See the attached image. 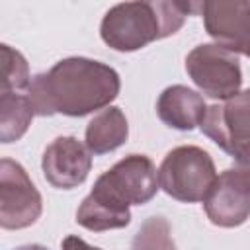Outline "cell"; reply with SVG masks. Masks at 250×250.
Listing matches in <instances>:
<instances>
[{"label":"cell","instance_id":"52a82bcc","mask_svg":"<svg viewBox=\"0 0 250 250\" xmlns=\"http://www.w3.org/2000/svg\"><path fill=\"white\" fill-rule=\"evenodd\" d=\"M221 150L234 156L250 146V88L207 107L199 125Z\"/></svg>","mask_w":250,"mask_h":250},{"label":"cell","instance_id":"5bb4252c","mask_svg":"<svg viewBox=\"0 0 250 250\" xmlns=\"http://www.w3.org/2000/svg\"><path fill=\"white\" fill-rule=\"evenodd\" d=\"M33 107L25 94L0 92V141L4 145L20 141L33 119Z\"/></svg>","mask_w":250,"mask_h":250},{"label":"cell","instance_id":"5b68a950","mask_svg":"<svg viewBox=\"0 0 250 250\" xmlns=\"http://www.w3.org/2000/svg\"><path fill=\"white\" fill-rule=\"evenodd\" d=\"M158 172L152 160L145 154H129L104 172L94 189L109 195L121 205H145L158 191Z\"/></svg>","mask_w":250,"mask_h":250},{"label":"cell","instance_id":"2e32d148","mask_svg":"<svg viewBox=\"0 0 250 250\" xmlns=\"http://www.w3.org/2000/svg\"><path fill=\"white\" fill-rule=\"evenodd\" d=\"M2 82H0V92H21L29 88L31 76H29V66L23 55L10 45H2Z\"/></svg>","mask_w":250,"mask_h":250},{"label":"cell","instance_id":"8992f818","mask_svg":"<svg viewBox=\"0 0 250 250\" xmlns=\"http://www.w3.org/2000/svg\"><path fill=\"white\" fill-rule=\"evenodd\" d=\"M43 211L41 193L29 180L25 168L12 160H0V227L18 230L31 227Z\"/></svg>","mask_w":250,"mask_h":250},{"label":"cell","instance_id":"7c38bea8","mask_svg":"<svg viewBox=\"0 0 250 250\" xmlns=\"http://www.w3.org/2000/svg\"><path fill=\"white\" fill-rule=\"evenodd\" d=\"M76 223L94 232L123 229L131 223V211L127 205H121L109 195L92 188L76 211Z\"/></svg>","mask_w":250,"mask_h":250},{"label":"cell","instance_id":"ac0fdd59","mask_svg":"<svg viewBox=\"0 0 250 250\" xmlns=\"http://www.w3.org/2000/svg\"><path fill=\"white\" fill-rule=\"evenodd\" d=\"M62 250H102V248L92 246V244H88L86 240H82L78 236H66L62 240Z\"/></svg>","mask_w":250,"mask_h":250},{"label":"cell","instance_id":"3957f363","mask_svg":"<svg viewBox=\"0 0 250 250\" xmlns=\"http://www.w3.org/2000/svg\"><path fill=\"white\" fill-rule=\"evenodd\" d=\"M215 180L217 170L213 158L207 150L193 145L172 148L158 168L160 188L182 203L203 201Z\"/></svg>","mask_w":250,"mask_h":250},{"label":"cell","instance_id":"ba28073f","mask_svg":"<svg viewBox=\"0 0 250 250\" xmlns=\"http://www.w3.org/2000/svg\"><path fill=\"white\" fill-rule=\"evenodd\" d=\"M205 31L217 45L250 57V0L199 2Z\"/></svg>","mask_w":250,"mask_h":250},{"label":"cell","instance_id":"4fadbf2b","mask_svg":"<svg viewBox=\"0 0 250 250\" xmlns=\"http://www.w3.org/2000/svg\"><path fill=\"white\" fill-rule=\"evenodd\" d=\"M127 137H129L127 117L115 105L102 109L86 125V146L96 156L119 148L127 141Z\"/></svg>","mask_w":250,"mask_h":250},{"label":"cell","instance_id":"9a60e30c","mask_svg":"<svg viewBox=\"0 0 250 250\" xmlns=\"http://www.w3.org/2000/svg\"><path fill=\"white\" fill-rule=\"evenodd\" d=\"M131 250H176L170 223L164 217H148L133 236Z\"/></svg>","mask_w":250,"mask_h":250},{"label":"cell","instance_id":"7a4b0ae2","mask_svg":"<svg viewBox=\"0 0 250 250\" xmlns=\"http://www.w3.org/2000/svg\"><path fill=\"white\" fill-rule=\"evenodd\" d=\"M199 10V2H123L109 8L100 23L102 41L113 51L131 53L152 41L174 35L189 12Z\"/></svg>","mask_w":250,"mask_h":250},{"label":"cell","instance_id":"30bf717a","mask_svg":"<svg viewBox=\"0 0 250 250\" xmlns=\"http://www.w3.org/2000/svg\"><path fill=\"white\" fill-rule=\"evenodd\" d=\"M92 168V152L76 137H57L41 158L45 180L57 189H72L84 184Z\"/></svg>","mask_w":250,"mask_h":250},{"label":"cell","instance_id":"8fae6325","mask_svg":"<svg viewBox=\"0 0 250 250\" xmlns=\"http://www.w3.org/2000/svg\"><path fill=\"white\" fill-rule=\"evenodd\" d=\"M207 111V104L195 90L174 84L162 90L156 102V113L160 121L178 131H191L201 125Z\"/></svg>","mask_w":250,"mask_h":250},{"label":"cell","instance_id":"d6986e66","mask_svg":"<svg viewBox=\"0 0 250 250\" xmlns=\"http://www.w3.org/2000/svg\"><path fill=\"white\" fill-rule=\"evenodd\" d=\"M12 250H49V248L41 246V244H23V246H18V248H12Z\"/></svg>","mask_w":250,"mask_h":250},{"label":"cell","instance_id":"e0dca14e","mask_svg":"<svg viewBox=\"0 0 250 250\" xmlns=\"http://www.w3.org/2000/svg\"><path fill=\"white\" fill-rule=\"evenodd\" d=\"M232 158H234L232 170H236V172L250 184V146L244 148V150H240V152H236Z\"/></svg>","mask_w":250,"mask_h":250},{"label":"cell","instance_id":"6da1fadb","mask_svg":"<svg viewBox=\"0 0 250 250\" xmlns=\"http://www.w3.org/2000/svg\"><path fill=\"white\" fill-rule=\"evenodd\" d=\"M119 90V74L109 64L86 57H68L59 61L49 72L35 74L25 96L35 115L62 113L84 117L109 107Z\"/></svg>","mask_w":250,"mask_h":250},{"label":"cell","instance_id":"277c9868","mask_svg":"<svg viewBox=\"0 0 250 250\" xmlns=\"http://www.w3.org/2000/svg\"><path fill=\"white\" fill-rule=\"evenodd\" d=\"M186 70L193 84L213 100H229L240 92L242 70L238 55L217 43L193 47L186 57Z\"/></svg>","mask_w":250,"mask_h":250},{"label":"cell","instance_id":"9c48e42d","mask_svg":"<svg viewBox=\"0 0 250 250\" xmlns=\"http://www.w3.org/2000/svg\"><path fill=\"white\" fill-rule=\"evenodd\" d=\"M207 219L223 229L240 227L250 217V184L232 168L217 176L203 199Z\"/></svg>","mask_w":250,"mask_h":250}]
</instances>
